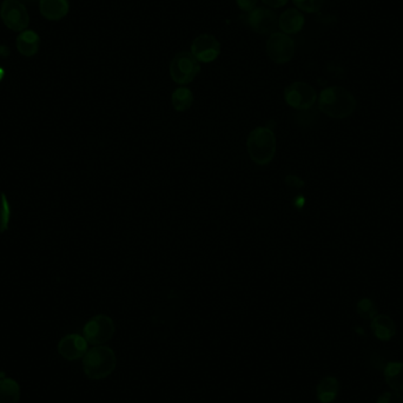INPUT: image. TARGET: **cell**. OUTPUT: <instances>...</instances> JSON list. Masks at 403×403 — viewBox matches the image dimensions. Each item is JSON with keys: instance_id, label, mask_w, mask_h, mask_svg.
<instances>
[{"instance_id": "1", "label": "cell", "mask_w": 403, "mask_h": 403, "mask_svg": "<svg viewBox=\"0 0 403 403\" xmlns=\"http://www.w3.org/2000/svg\"><path fill=\"white\" fill-rule=\"evenodd\" d=\"M318 107L325 116L336 120H343L354 113L356 99L345 87H327L320 94Z\"/></svg>"}, {"instance_id": "12", "label": "cell", "mask_w": 403, "mask_h": 403, "mask_svg": "<svg viewBox=\"0 0 403 403\" xmlns=\"http://www.w3.org/2000/svg\"><path fill=\"white\" fill-rule=\"evenodd\" d=\"M303 26H305V17L296 8H289L279 18V28L285 34H296L303 29Z\"/></svg>"}, {"instance_id": "28", "label": "cell", "mask_w": 403, "mask_h": 403, "mask_svg": "<svg viewBox=\"0 0 403 403\" xmlns=\"http://www.w3.org/2000/svg\"><path fill=\"white\" fill-rule=\"evenodd\" d=\"M3 77H4V70H3V69H0V80H1Z\"/></svg>"}, {"instance_id": "4", "label": "cell", "mask_w": 403, "mask_h": 403, "mask_svg": "<svg viewBox=\"0 0 403 403\" xmlns=\"http://www.w3.org/2000/svg\"><path fill=\"white\" fill-rule=\"evenodd\" d=\"M201 71V65L191 52H179L173 57L170 64V76L173 82L186 85L193 82Z\"/></svg>"}, {"instance_id": "17", "label": "cell", "mask_w": 403, "mask_h": 403, "mask_svg": "<svg viewBox=\"0 0 403 403\" xmlns=\"http://www.w3.org/2000/svg\"><path fill=\"white\" fill-rule=\"evenodd\" d=\"M384 380L393 391L403 393V363H387L384 367Z\"/></svg>"}, {"instance_id": "2", "label": "cell", "mask_w": 403, "mask_h": 403, "mask_svg": "<svg viewBox=\"0 0 403 403\" xmlns=\"http://www.w3.org/2000/svg\"><path fill=\"white\" fill-rule=\"evenodd\" d=\"M117 366L115 351L105 346H96L87 350L83 358V369L91 380H102L111 375Z\"/></svg>"}, {"instance_id": "26", "label": "cell", "mask_w": 403, "mask_h": 403, "mask_svg": "<svg viewBox=\"0 0 403 403\" xmlns=\"http://www.w3.org/2000/svg\"><path fill=\"white\" fill-rule=\"evenodd\" d=\"M8 54H10V49L5 45H0V56L3 58H6Z\"/></svg>"}, {"instance_id": "5", "label": "cell", "mask_w": 403, "mask_h": 403, "mask_svg": "<svg viewBox=\"0 0 403 403\" xmlns=\"http://www.w3.org/2000/svg\"><path fill=\"white\" fill-rule=\"evenodd\" d=\"M83 333L87 343L94 346H100L111 340L115 334V323L112 321L111 317L97 315L84 325Z\"/></svg>"}, {"instance_id": "9", "label": "cell", "mask_w": 403, "mask_h": 403, "mask_svg": "<svg viewBox=\"0 0 403 403\" xmlns=\"http://www.w3.org/2000/svg\"><path fill=\"white\" fill-rule=\"evenodd\" d=\"M191 54L198 62H214L221 54V44L211 34H201L193 41Z\"/></svg>"}, {"instance_id": "13", "label": "cell", "mask_w": 403, "mask_h": 403, "mask_svg": "<svg viewBox=\"0 0 403 403\" xmlns=\"http://www.w3.org/2000/svg\"><path fill=\"white\" fill-rule=\"evenodd\" d=\"M39 10L49 21H61L69 12L67 0H41Z\"/></svg>"}, {"instance_id": "23", "label": "cell", "mask_w": 403, "mask_h": 403, "mask_svg": "<svg viewBox=\"0 0 403 403\" xmlns=\"http://www.w3.org/2000/svg\"><path fill=\"white\" fill-rule=\"evenodd\" d=\"M378 403H403V396L400 393H384L378 399Z\"/></svg>"}, {"instance_id": "7", "label": "cell", "mask_w": 403, "mask_h": 403, "mask_svg": "<svg viewBox=\"0 0 403 403\" xmlns=\"http://www.w3.org/2000/svg\"><path fill=\"white\" fill-rule=\"evenodd\" d=\"M0 17L6 28L16 32H23L29 26V13L19 0H4L0 8Z\"/></svg>"}, {"instance_id": "27", "label": "cell", "mask_w": 403, "mask_h": 403, "mask_svg": "<svg viewBox=\"0 0 403 403\" xmlns=\"http://www.w3.org/2000/svg\"><path fill=\"white\" fill-rule=\"evenodd\" d=\"M21 3H26V4H36L37 1H41V0H19Z\"/></svg>"}, {"instance_id": "21", "label": "cell", "mask_w": 403, "mask_h": 403, "mask_svg": "<svg viewBox=\"0 0 403 403\" xmlns=\"http://www.w3.org/2000/svg\"><path fill=\"white\" fill-rule=\"evenodd\" d=\"M358 314L362 317L363 320H373L376 316V305H375L373 301L369 298H363V300L358 301Z\"/></svg>"}, {"instance_id": "24", "label": "cell", "mask_w": 403, "mask_h": 403, "mask_svg": "<svg viewBox=\"0 0 403 403\" xmlns=\"http://www.w3.org/2000/svg\"><path fill=\"white\" fill-rule=\"evenodd\" d=\"M236 1L239 8L246 12H251L252 10H255L256 5L259 3V0H236Z\"/></svg>"}, {"instance_id": "10", "label": "cell", "mask_w": 403, "mask_h": 403, "mask_svg": "<svg viewBox=\"0 0 403 403\" xmlns=\"http://www.w3.org/2000/svg\"><path fill=\"white\" fill-rule=\"evenodd\" d=\"M248 23L259 34H272L279 26V18L272 10L259 8L249 12Z\"/></svg>"}, {"instance_id": "19", "label": "cell", "mask_w": 403, "mask_h": 403, "mask_svg": "<svg viewBox=\"0 0 403 403\" xmlns=\"http://www.w3.org/2000/svg\"><path fill=\"white\" fill-rule=\"evenodd\" d=\"M171 102L176 111H186L194 103V95L188 87H178L177 90L173 91Z\"/></svg>"}, {"instance_id": "16", "label": "cell", "mask_w": 403, "mask_h": 403, "mask_svg": "<svg viewBox=\"0 0 403 403\" xmlns=\"http://www.w3.org/2000/svg\"><path fill=\"white\" fill-rule=\"evenodd\" d=\"M340 391V382L334 376H325L320 383L317 384L316 395L317 399L321 403L333 402L336 399Z\"/></svg>"}, {"instance_id": "18", "label": "cell", "mask_w": 403, "mask_h": 403, "mask_svg": "<svg viewBox=\"0 0 403 403\" xmlns=\"http://www.w3.org/2000/svg\"><path fill=\"white\" fill-rule=\"evenodd\" d=\"M21 399V387L12 379L0 380V403H18Z\"/></svg>"}, {"instance_id": "15", "label": "cell", "mask_w": 403, "mask_h": 403, "mask_svg": "<svg viewBox=\"0 0 403 403\" xmlns=\"http://www.w3.org/2000/svg\"><path fill=\"white\" fill-rule=\"evenodd\" d=\"M41 39L39 36L34 31L25 30L18 36L16 41L17 49L21 56L25 57H32L37 54L39 50Z\"/></svg>"}, {"instance_id": "25", "label": "cell", "mask_w": 403, "mask_h": 403, "mask_svg": "<svg viewBox=\"0 0 403 403\" xmlns=\"http://www.w3.org/2000/svg\"><path fill=\"white\" fill-rule=\"evenodd\" d=\"M264 4L268 5L269 8H282L288 3L289 0H262Z\"/></svg>"}, {"instance_id": "14", "label": "cell", "mask_w": 403, "mask_h": 403, "mask_svg": "<svg viewBox=\"0 0 403 403\" xmlns=\"http://www.w3.org/2000/svg\"><path fill=\"white\" fill-rule=\"evenodd\" d=\"M371 327L375 338L380 341H391L396 333L395 323L387 315H376L371 320Z\"/></svg>"}, {"instance_id": "3", "label": "cell", "mask_w": 403, "mask_h": 403, "mask_svg": "<svg viewBox=\"0 0 403 403\" xmlns=\"http://www.w3.org/2000/svg\"><path fill=\"white\" fill-rule=\"evenodd\" d=\"M247 150L256 164L267 165L274 160L277 150V140L272 129L259 127L248 137Z\"/></svg>"}, {"instance_id": "6", "label": "cell", "mask_w": 403, "mask_h": 403, "mask_svg": "<svg viewBox=\"0 0 403 403\" xmlns=\"http://www.w3.org/2000/svg\"><path fill=\"white\" fill-rule=\"evenodd\" d=\"M284 99L289 107L296 110H308L316 103L317 94L308 83L295 82L284 91Z\"/></svg>"}, {"instance_id": "11", "label": "cell", "mask_w": 403, "mask_h": 403, "mask_svg": "<svg viewBox=\"0 0 403 403\" xmlns=\"http://www.w3.org/2000/svg\"><path fill=\"white\" fill-rule=\"evenodd\" d=\"M87 345L89 343L84 336H80L78 334H70L59 341L58 351L65 360L74 361V360L84 358V355L87 354L89 350Z\"/></svg>"}, {"instance_id": "8", "label": "cell", "mask_w": 403, "mask_h": 403, "mask_svg": "<svg viewBox=\"0 0 403 403\" xmlns=\"http://www.w3.org/2000/svg\"><path fill=\"white\" fill-rule=\"evenodd\" d=\"M296 51V45L292 38L285 33H272L267 41L268 57L276 64L290 62Z\"/></svg>"}, {"instance_id": "22", "label": "cell", "mask_w": 403, "mask_h": 403, "mask_svg": "<svg viewBox=\"0 0 403 403\" xmlns=\"http://www.w3.org/2000/svg\"><path fill=\"white\" fill-rule=\"evenodd\" d=\"M325 3V0H294L297 8L307 13L318 12Z\"/></svg>"}, {"instance_id": "20", "label": "cell", "mask_w": 403, "mask_h": 403, "mask_svg": "<svg viewBox=\"0 0 403 403\" xmlns=\"http://www.w3.org/2000/svg\"><path fill=\"white\" fill-rule=\"evenodd\" d=\"M11 221V206L6 195H0V234L8 230Z\"/></svg>"}]
</instances>
